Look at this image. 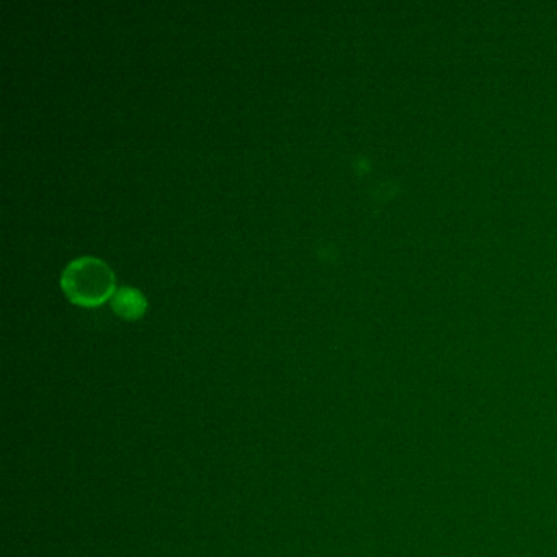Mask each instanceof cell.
Segmentation results:
<instances>
[{"label":"cell","mask_w":557,"mask_h":557,"mask_svg":"<svg viewBox=\"0 0 557 557\" xmlns=\"http://www.w3.org/2000/svg\"><path fill=\"white\" fill-rule=\"evenodd\" d=\"M61 286L72 303L92 308L115 295V275L102 260L81 257L67 265Z\"/></svg>","instance_id":"cell-1"},{"label":"cell","mask_w":557,"mask_h":557,"mask_svg":"<svg viewBox=\"0 0 557 557\" xmlns=\"http://www.w3.org/2000/svg\"><path fill=\"white\" fill-rule=\"evenodd\" d=\"M112 308L118 316L123 317L126 321H136L146 312L148 303H146V298L141 291L123 286L120 290L115 291L112 298Z\"/></svg>","instance_id":"cell-2"}]
</instances>
